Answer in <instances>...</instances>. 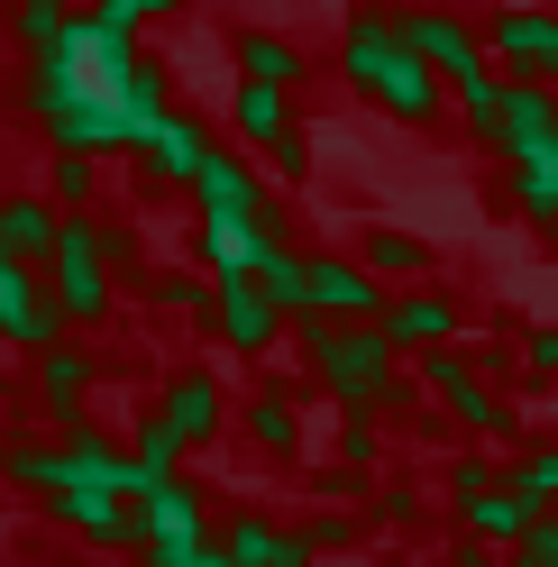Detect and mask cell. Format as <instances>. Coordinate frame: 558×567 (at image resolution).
<instances>
[{
  "label": "cell",
  "instance_id": "cell-1",
  "mask_svg": "<svg viewBox=\"0 0 558 567\" xmlns=\"http://www.w3.org/2000/svg\"><path fill=\"white\" fill-rule=\"evenodd\" d=\"M339 74H348L358 101H375V111L403 120V128H431V120L448 111V83L403 47V28H394L385 0H358V10H348V28H339Z\"/></svg>",
  "mask_w": 558,
  "mask_h": 567
},
{
  "label": "cell",
  "instance_id": "cell-2",
  "mask_svg": "<svg viewBox=\"0 0 558 567\" xmlns=\"http://www.w3.org/2000/svg\"><path fill=\"white\" fill-rule=\"evenodd\" d=\"M293 330H302L311 375H321L348 412L394 403V348H385V330H375V321H293Z\"/></svg>",
  "mask_w": 558,
  "mask_h": 567
},
{
  "label": "cell",
  "instance_id": "cell-3",
  "mask_svg": "<svg viewBox=\"0 0 558 567\" xmlns=\"http://www.w3.org/2000/svg\"><path fill=\"white\" fill-rule=\"evenodd\" d=\"M394 28H403V47L448 83V101L476 92V83H495V55H485V38H476L458 10H431V0H412V10H394Z\"/></svg>",
  "mask_w": 558,
  "mask_h": 567
},
{
  "label": "cell",
  "instance_id": "cell-4",
  "mask_svg": "<svg viewBox=\"0 0 558 567\" xmlns=\"http://www.w3.org/2000/svg\"><path fill=\"white\" fill-rule=\"evenodd\" d=\"M46 266H55L46 293H55L64 321H101V311H111V257H101V220H92V210H64V220H55Z\"/></svg>",
  "mask_w": 558,
  "mask_h": 567
},
{
  "label": "cell",
  "instance_id": "cell-5",
  "mask_svg": "<svg viewBox=\"0 0 558 567\" xmlns=\"http://www.w3.org/2000/svg\"><path fill=\"white\" fill-rule=\"evenodd\" d=\"M385 311V284L358 257H302V321H375Z\"/></svg>",
  "mask_w": 558,
  "mask_h": 567
},
{
  "label": "cell",
  "instance_id": "cell-6",
  "mask_svg": "<svg viewBox=\"0 0 558 567\" xmlns=\"http://www.w3.org/2000/svg\"><path fill=\"white\" fill-rule=\"evenodd\" d=\"M476 38L513 83H558V10H495V28Z\"/></svg>",
  "mask_w": 558,
  "mask_h": 567
},
{
  "label": "cell",
  "instance_id": "cell-7",
  "mask_svg": "<svg viewBox=\"0 0 558 567\" xmlns=\"http://www.w3.org/2000/svg\"><path fill=\"white\" fill-rule=\"evenodd\" d=\"M211 147H220V137L202 128L193 111H156V120H147V137H137V174H147V184H193Z\"/></svg>",
  "mask_w": 558,
  "mask_h": 567
},
{
  "label": "cell",
  "instance_id": "cell-8",
  "mask_svg": "<svg viewBox=\"0 0 558 567\" xmlns=\"http://www.w3.org/2000/svg\"><path fill=\"white\" fill-rule=\"evenodd\" d=\"M422 375H431V394L458 412L467 431H504V421H513V412L495 403V384H485V367L458 358V348H422Z\"/></svg>",
  "mask_w": 558,
  "mask_h": 567
},
{
  "label": "cell",
  "instance_id": "cell-9",
  "mask_svg": "<svg viewBox=\"0 0 558 567\" xmlns=\"http://www.w3.org/2000/svg\"><path fill=\"white\" fill-rule=\"evenodd\" d=\"M504 202H513L531 229H558V128L531 137L521 156H504Z\"/></svg>",
  "mask_w": 558,
  "mask_h": 567
},
{
  "label": "cell",
  "instance_id": "cell-10",
  "mask_svg": "<svg viewBox=\"0 0 558 567\" xmlns=\"http://www.w3.org/2000/svg\"><path fill=\"white\" fill-rule=\"evenodd\" d=\"M375 330H385V348L403 358V348H448L458 339V302L448 293H422V284H412V293H394L385 311H375Z\"/></svg>",
  "mask_w": 558,
  "mask_h": 567
},
{
  "label": "cell",
  "instance_id": "cell-11",
  "mask_svg": "<svg viewBox=\"0 0 558 567\" xmlns=\"http://www.w3.org/2000/svg\"><path fill=\"white\" fill-rule=\"evenodd\" d=\"M211 330L229 339V348H275V330H285V311H275L266 293H257V275H220V293H211Z\"/></svg>",
  "mask_w": 558,
  "mask_h": 567
},
{
  "label": "cell",
  "instance_id": "cell-12",
  "mask_svg": "<svg viewBox=\"0 0 558 567\" xmlns=\"http://www.w3.org/2000/svg\"><path fill=\"white\" fill-rule=\"evenodd\" d=\"M549 128H558V83H513V74H504L495 137H485V147H495V156H521V147H531V137H549Z\"/></svg>",
  "mask_w": 558,
  "mask_h": 567
},
{
  "label": "cell",
  "instance_id": "cell-13",
  "mask_svg": "<svg viewBox=\"0 0 558 567\" xmlns=\"http://www.w3.org/2000/svg\"><path fill=\"white\" fill-rule=\"evenodd\" d=\"M229 128L266 156L275 137H293V128H302V120H293V92H275V83H238V92H229Z\"/></svg>",
  "mask_w": 558,
  "mask_h": 567
},
{
  "label": "cell",
  "instance_id": "cell-14",
  "mask_svg": "<svg viewBox=\"0 0 558 567\" xmlns=\"http://www.w3.org/2000/svg\"><path fill=\"white\" fill-rule=\"evenodd\" d=\"M229 55H238V83H275V92H293V83H302V47H293V38H275V28H238Z\"/></svg>",
  "mask_w": 558,
  "mask_h": 567
},
{
  "label": "cell",
  "instance_id": "cell-15",
  "mask_svg": "<svg viewBox=\"0 0 558 567\" xmlns=\"http://www.w3.org/2000/svg\"><path fill=\"white\" fill-rule=\"evenodd\" d=\"M46 247H55V202L46 193H10L0 202V257L28 266V257H46Z\"/></svg>",
  "mask_w": 558,
  "mask_h": 567
},
{
  "label": "cell",
  "instance_id": "cell-16",
  "mask_svg": "<svg viewBox=\"0 0 558 567\" xmlns=\"http://www.w3.org/2000/svg\"><path fill=\"white\" fill-rule=\"evenodd\" d=\"M458 504H467V530H476V540H495V549L521 540V530H531V513H540V504H521L513 485H467Z\"/></svg>",
  "mask_w": 558,
  "mask_h": 567
},
{
  "label": "cell",
  "instance_id": "cell-17",
  "mask_svg": "<svg viewBox=\"0 0 558 567\" xmlns=\"http://www.w3.org/2000/svg\"><path fill=\"white\" fill-rule=\"evenodd\" d=\"M64 19H74V0H0V38L19 55H46L64 38Z\"/></svg>",
  "mask_w": 558,
  "mask_h": 567
},
{
  "label": "cell",
  "instance_id": "cell-18",
  "mask_svg": "<svg viewBox=\"0 0 558 567\" xmlns=\"http://www.w3.org/2000/svg\"><path fill=\"white\" fill-rule=\"evenodd\" d=\"M358 266H366L375 284H422V275H431V247L412 238V229H366V247H358Z\"/></svg>",
  "mask_w": 558,
  "mask_h": 567
},
{
  "label": "cell",
  "instance_id": "cell-19",
  "mask_svg": "<svg viewBox=\"0 0 558 567\" xmlns=\"http://www.w3.org/2000/svg\"><path fill=\"white\" fill-rule=\"evenodd\" d=\"M165 431L174 440H211L220 431V384L211 375H174L165 384Z\"/></svg>",
  "mask_w": 558,
  "mask_h": 567
},
{
  "label": "cell",
  "instance_id": "cell-20",
  "mask_svg": "<svg viewBox=\"0 0 558 567\" xmlns=\"http://www.w3.org/2000/svg\"><path fill=\"white\" fill-rule=\"evenodd\" d=\"M257 293L285 311V321H302V257L293 247H266V266H257Z\"/></svg>",
  "mask_w": 558,
  "mask_h": 567
},
{
  "label": "cell",
  "instance_id": "cell-21",
  "mask_svg": "<svg viewBox=\"0 0 558 567\" xmlns=\"http://www.w3.org/2000/svg\"><path fill=\"white\" fill-rule=\"evenodd\" d=\"M174 10H184V0H92V19H101V28H120V38H147V28L174 19Z\"/></svg>",
  "mask_w": 558,
  "mask_h": 567
},
{
  "label": "cell",
  "instance_id": "cell-22",
  "mask_svg": "<svg viewBox=\"0 0 558 567\" xmlns=\"http://www.w3.org/2000/svg\"><path fill=\"white\" fill-rule=\"evenodd\" d=\"M513 494H521V504H558V440L549 449H531V457H521V467H513Z\"/></svg>",
  "mask_w": 558,
  "mask_h": 567
},
{
  "label": "cell",
  "instance_id": "cell-23",
  "mask_svg": "<svg viewBox=\"0 0 558 567\" xmlns=\"http://www.w3.org/2000/svg\"><path fill=\"white\" fill-rule=\"evenodd\" d=\"M46 184H55V202H64V210H83V202L101 193V165H92V156H55Z\"/></svg>",
  "mask_w": 558,
  "mask_h": 567
},
{
  "label": "cell",
  "instance_id": "cell-24",
  "mask_svg": "<svg viewBox=\"0 0 558 567\" xmlns=\"http://www.w3.org/2000/svg\"><path fill=\"white\" fill-rule=\"evenodd\" d=\"M248 431H257L266 449H293V403H285V394H257V403H248Z\"/></svg>",
  "mask_w": 558,
  "mask_h": 567
},
{
  "label": "cell",
  "instance_id": "cell-25",
  "mask_svg": "<svg viewBox=\"0 0 558 567\" xmlns=\"http://www.w3.org/2000/svg\"><path fill=\"white\" fill-rule=\"evenodd\" d=\"M513 558H521V567H558V504H549V513H531V530L513 540Z\"/></svg>",
  "mask_w": 558,
  "mask_h": 567
},
{
  "label": "cell",
  "instance_id": "cell-26",
  "mask_svg": "<svg viewBox=\"0 0 558 567\" xmlns=\"http://www.w3.org/2000/svg\"><path fill=\"white\" fill-rule=\"evenodd\" d=\"M266 165L285 174V184H302V174H311V137H302V128H293V137H275V147H266Z\"/></svg>",
  "mask_w": 558,
  "mask_h": 567
},
{
  "label": "cell",
  "instance_id": "cell-27",
  "mask_svg": "<svg viewBox=\"0 0 558 567\" xmlns=\"http://www.w3.org/2000/svg\"><path fill=\"white\" fill-rule=\"evenodd\" d=\"M521 367H531V375H558V330H531V339H521Z\"/></svg>",
  "mask_w": 558,
  "mask_h": 567
}]
</instances>
